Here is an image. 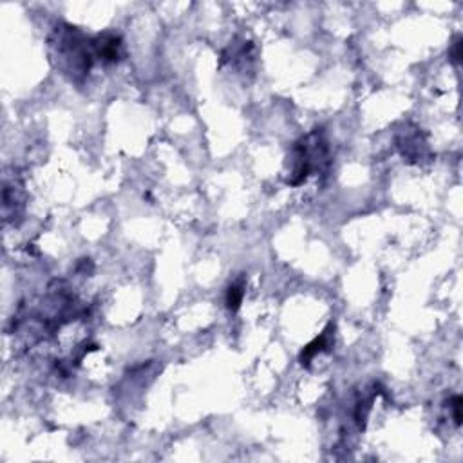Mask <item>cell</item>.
<instances>
[{
	"label": "cell",
	"mask_w": 463,
	"mask_h": 463,
	"mask_svg": "<svg viewBox=\"0 0 463 463\" xmlns=\"http://www.w3.org/2000/svg\"><path fill=\"white\" fill-rule=\"evenodd\" d=\"M56 42H51V47L56 51V60L58 65L71 76L76 74H89L91 64H93V42L85 38L76 27L65 25V27H56L54 31Z\"/></svg>",
	"instance_id": "6da1fadb"
},
{
	"label": "cell",
	"mask_w": 463,
	"mask_h": 463,
	"mask_svg": "<svg viewBox=\"0 0 463 463\" xmlns=\"http://www.w3.org/2000/svg\"><path fill=\"white\" fill-rule=\"evenodd\" d=\"M453 414H454V422H456V425L462 424V398L460 396H454L453 398Z\"/></svg>",
	"instance_id": "52a82bcc"
},
{
	"label": "cell",
	"mask_w": 463,
	"mask_h": 463,
	"mask_svg": "<svg viewBox=\"0 0 463 463\" xmlns=\"http://www.w3.org/2000/svg\"><path fill=\"white\" fill-rule=\"evenodd\" d=\"M328 346H330V331H324L321 337H317L313 342H310V344L306 346L304 350H302V353H301L302 365L310 364V360L315 359L317 353L324 351Z\"/></svg>",
	"instance_id": "5b68a950"
},
{
	"label": "cell",
	"mask_w": 463,
	"mask_h": 463,
	"mask_svg": "<svg viewBox=\"0 0 463 463\" xmlns=\"http://www.w3.org/2000/svg\"><path fill=\"white\" fill-rule=\"evenodd\" d=\"M328 154L326 142L321 138L319 133L308 134L306 138L295 143L293 153H291V172L288 183L290 185H301L308 179L310 174H313L319 168L322 159Z\"/></svg>",
	"instance_id": "7a4b0ae2"
},
{
	"label": "cell",
	"mask_w": 463,
	"mask_h": 463,
	"mask_svg": "<svg viewBox=\"0 0 463 463\" xmlns=\"http://www.w3.org/2000/svg\"><path fill=\"white\" fill-rule=\"evenodd\" d=\"M396 142H398V148L402 150V156L409 161L424 158V150H427V143L422 138L418 128H414V131L404 128Z\"/></svg>",
	"instance_id": "3957f363"
},
{
	"label": "cell",
	"mask_w": 463,
	"mask_h": 463,
	"mask_svg": "<svg viewBox=\"0 0 463 463\" xmlns=\"http://www.w3.org/2000/svg\"><path fill=\"white\" fill-rule=\"evenodd\" d=\"M242 297H245V281H237L228 286L227 291V308L230 311H237L242 304Z\"/></svg>",
	"instance_id": "8992f818"
},
{
	"label": "cell",
	"mask_w": 463,
	"mask_h": 463,
	"mask_svg": "<svg viewBox=\"0 0 463 463\" xmlns=\"http://www.w3.org/2000/svg\"><path fill=\"white\" fill-rule=\"evenodd\" d=\"M93 51L100 60L104 62H118L124 53V44L120 36L105 33V35H98L93 40Z\"/></svg>",
	"instance_id": "277c9868"
},
{
	"label": "cell",
	"mask_w": 463,
	"mask_h": 463,
	"mask_svg": "<svg viewBox=\"0 0 463 463\" xmlns=\"http://www.w3.org/2000/svg\"><path fill=\"white\" fill-rule=\"evenodd\" d=\"M453 60H454V64H458L460 62V58H462V38H456V42H454L453 44Z\"/></svg>",
	"instance_id": "ba28073f"
}]
</instances>
